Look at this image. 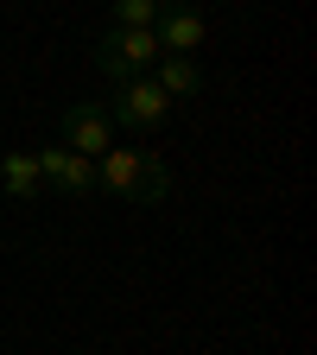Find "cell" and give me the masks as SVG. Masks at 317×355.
I'll list each match as a JSON object with an SVG mask.
<instances>
[{
    "label": "cell",
    "mask_w": 317,
    "mask_h": 355,
    "mask_svg": "<svg viewBox=\"0 0 317 355\" xmlns=\"http://www.w3.org/2000/svg\"><path fill=\"white\" fill-rule=\"evenodd\" d=\"M32 159H38V178H44V191H51V197H89V191H96V159L70 153L64 140L58 146H38Z\"/></svg>",
    "instance_id": "4"
},
{
    "label": "cell",
    "mask_w": 317,
    "mask_h": 355,
    "mask_svg": "<svg viewBox=\"0 0 317 355\" xmlns=\"http://www.w3.org/2000/svg\"><path fill=\"white\" fill-rule=\"evenodd\" d=\"M108 121L127 127V133H153V127L171 121V96H165L153 76H127V83H114V108H108Z\"/></svg>",
    "instance_id": "3"
},
{
    "label": "cell",
    "mask_w": 317,
    "mask_h": 355,
    "mask_svg": "<svg viewBox=\"0 0 317 355\" xmlns=\"http://www.w3.org/2000/svg\"><path fill=\"white\" fill-rule=\"evenodd\" d=\"M64 146L83 153V159H102V153L114 146L108 108H102V102H70V108H64Z\"/></svg>",
    "instance_id": "6"
},
{
    "label": "cell",
    "mask_w": 317,
    "mask_h": 355,
    "mask_svg": "<svg viewBox=\"0 0 317 355\" xmlns=\"http://www.w3.org/2000/svg\"><path fill=\"white\" fill-rule=\"evenodd\" d=\"M159 7L165 0H114V26H140V32H153V19H159Z\"/></svg>",
    "instance_id": "9"
},
{
    "label": "cell",
    "mask_w": 317,
    "mask_h": 355,
    "mask_svg": "<svg viewBox=\"0 0 317 355\" xmlns=\"http://www.w3.org/2000/svg\"><path fill=\"white\" fill-rule=\"evenodd\" d=\"M153 64H159V38L140 32V26H108V32L96 38V70H102L108 83L153 76Z\"/></svg>",
    "instance_id": "2"
},
{
    "label": "cell",
    "mask_w": 317,
    "mask_h": 355,
    "mask_svg": "<svg viewBox=\"0 0 317 355\" xmlns=\"http://www.w3.org/2000/svg\"><path fill=\"white\" fill-rule=\"evenodd\" d=\"M96 191L121 197V203H165L171 191V171L159 153H140V146H108L96 159Z\"/></svg>",
    "instance_id": "1"
},
{
    "label": "cell",
    "mask_w": 317,
    "mask_h": 355,
    "mask_svg": "<svg viewBox=\"0 0 317 355\" xmlns=\"http://www.w3.org/2000/svg\"><path fill=\"white\" fill-rule=\"evenodd\" d=\"M0 191H7L13 203H32V197H44L38 159H32V153H0Z\"/></svg>",
    "instance_id": "7"
},
{
    "label": "cell",
    "mask_w": 317,
    "mask_h": 355,
    "mask_svg": "<svg viewBox=\"0 0 317 355\" xmlns=\"http://www.w3.org/2000/svg\"><path fill=\"white\" fill-rule=\"evenodd\" d=\"M153 38H159V58H197L203 38H209V19L197 7H178V0H165L159 19H153Z\"/></svg>",
    "instance_id": "5"
},
{
    "label": "cell",
    "mask_w": 317,
    "mask_h": 355,
    "mask_svg": "<svg viewBox=\"0 0 317 355\" xmlns=\"http://www.w3.org/2000/svg\"><path fill=\"white\" fill-rule=\"evenodd\" d=\"M153 83L165 89L171 102H191L197 89H203V64H197V58H159V64H153Z\"/></svg>",
    "instance_id": "8"
}]
</instances>
